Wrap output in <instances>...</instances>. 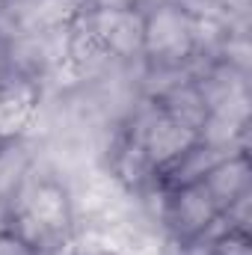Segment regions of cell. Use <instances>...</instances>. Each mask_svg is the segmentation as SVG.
Masks as SVG:
<instances>
[{"instance_id":"6da1fadb","label":"cell","mask_w":252,"mask_h":255,"mask_svg":"<svg viewBox=\"0 0 252 255\" xmlns=\"http://www.w3.org/2000/svg\"><path fill=\"white\" fill-rule=\"evenodd\" d=\"M30 217H33V223H39V226H48V229H54V226H60L65 220V199L63 193L57 190V187H39L36 196H33V202H30Z\"/></svg>"},{"instance_id":"7a4b0ae2","label":"cell","mask_w":252,"mask_h":255,"mask_svg":"<svg viewBox=\"0 0 252 255\" xmlns=\"http://www.w3.org/2000/svg\"><path fill=\"white\" fill-rule=\"evenodd\" d=\"M98 255H110V253H98Z\"/></svg>"}]
</instances>
